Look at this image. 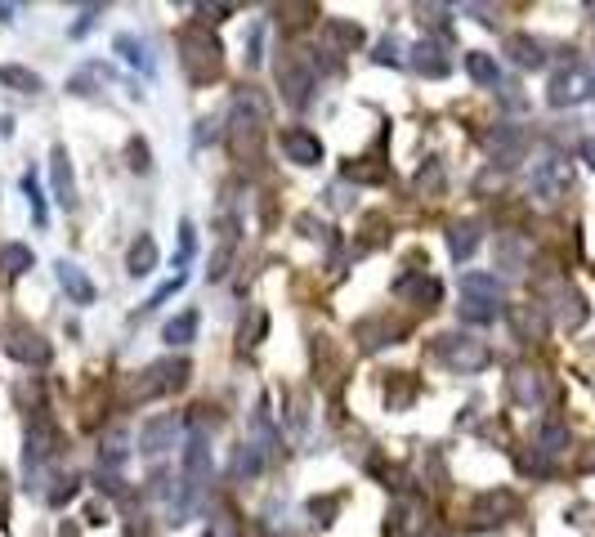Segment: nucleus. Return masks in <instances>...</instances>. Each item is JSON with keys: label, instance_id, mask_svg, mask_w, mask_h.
<instances>
[{"label": "nucleus", "instance_id": "f257e3e1", "mask_svg": "<svg viewBox=\"0 0 595 537\" xmlns=\"http://www.w3.org/2000/svg\"><path fill=\"white\" fill-rule=\"evenodd\" d=\"M265 126H269V99L256 86L237 90L233 107H228V148H233V157H260Z\"/></svg>", "mask_w": 595, "mask_h": 537}, {"label": "nucleus", "instance_id": "f03ea898", "mask_svg": "<svg viewBox=\"0 0 595 537\" xmlns=\"http://www.w3.org/2000/svg\"><path fill=\"white\" fill-rule=\"evenodd\" d=\"M179 63H184V76L193 86H211L224 67V46L211 36L207 23H193L179 32Z\"/></svg>", "mask_w": 595, "mask_h": 537}, {"label": "nucleus", "instance_id": "7ed1b4c3", "mask_svg": "<svg viewBox=\"0 0 595 537\" xmlns=\"http://www.w3.org/2000/svg\"><path fill=\"white\" fill-rule=\"evenodd\" d=\"M188 359H157V363H148L144 372L135 376V385H130V399H139V403H148V399H162V394H175V390H184L188 385Z\"/></svg>", "mask_w": 595, "mask_h": 537}, {"label": "nucleus", "instance_id": "20e7f679", "mask_svg": "<svg viewBox=\"0 0 595 537\" xmlns=\"http://www.w3.org/2000/svg\"><path fill=\"white\" fill-rule=\"evenodd\" d=\"M434 354H439L452 372H461V376L484 372L488 363H492V350H488L484 340L466 336V331H448V336H439V340H434Z\"/></svg>", "mask_w": 595, "mask_h": 537}, {"label": "nucleus", "instance_id": "39448f33", "mask_svg": "<svg viewBox=\"0 0 595 537\" xmlns=\"http://www.w3.org/2000/svg\"><path fill=\"white\" fill-rule=\"evenodd\" d=\"M314 81H318V67H314V58H309V54L287 50L282 58H277V86H282V99H287L291 107L309 104Z\"/></svg>", "mask_w": 595, "mask_h": 537}, {"label": "nucleus", "instance_id": "423d86ee", "mask_svg": "<svg viewBox=\"0 0 595 537\" xmlns=\"http://www.w3.org/2000/svg\"><path fill=\"white\" fill-rule=\"evenodd\" d=\"M529 188H533V198H541V202H564L569 188H573V166H569V157H560V153H541V157L533 161Z\"/></svg>", "mask_w": 595, "mask_h": 537}, {"label": "nucleus", "instance_id": "0eeeda50", "mask_svg": "<svg viewBox=\"0 0 595 537\" xmlns=\"http://www.w3.org/2000/svg\"><path fill=\"white\" fill-rule=\"evenodd\" d=\"M0 340H5L9 359H18V363H27V368H45V363L55 359L50 340H45L36 327H27V322H5Z\"/></svg>", "mask_w": 595, "mask_h": 537}, {"label": "nucleus", "instance_id": "6e6552de", "mask_svg": "<svg viewBox=\"0 0 595 537\" xmlns=\"http://www.w3.org/2000/svg\"><path fill=\"white\" fill-rule=\"evenodd\" d=\"M591 95H595V76L587 67H578V63L560 67L550 76V86H546V104L550 107H578V104H587Z\"/></svg>", "mask_w": 595, "mask_h": 537}, {"label": "nucleus", "instance_id": "1a4fd4ad", "mask_svg": "<svg viewBox=\"0 0 595 537\" xmlns=\"http://www.w3.org/2000/svg\"><path fill=\"white\" fill-rule=\"evenodd\" d=\"M515 515H519V497L510 488H488L470 502V524L475 529H497V524H506Z\"/></svg>", "mask_w": 595, "mask_h": 537}, {"label": "nucleus", "instance_id": "9d476101", "mask_svg": "<svg viewBox=\"0 0 595 537\" xmlns=\"http://www.w3.org/2000/svg\"><path fill=\"white\" fill-rule=\"evenodd\" d=\"M541 296H546V305H541V309H550L560 327H582L587 314H591V309H587V296H582L578 287H569V282H550Z\"/></svg>", "mask_w": 595, "mask_h": 537}, {"label": "nucleus", "instance_id": "9b49d317", "mask_svg": "<svg viewBox=\"0 0 595 537\" xmlns=\"http://www.w3.org/2000/svg\"><path fill=\"white\" fill-rule=\"evenodd\" d=\"M55 452H58V426L45 417V412H36L32 426H27V452H23V466H27V471H45Z\"/></svg>", "mask_w": 595, "mask_h": 537}, {"label": "nucleus", "instance_id": "f8f14e48", "mask_svg": "<svg viewBox=\"0 0 595 537\" xmlns=\"http://www.w3.org/2000/svg\"><path fill=\"white\" fill-rule=\"evenodd\" d=\"M421 533H426V502L412 497V492L394 497V506L385 515V537H421Z\"/></svg>", "mask_w": 595, "mask_h": 537}, {"label": "nucleus", "instance_id": "ddd939ff", "mask_svg": "<svg viewBox=\"0 0 595 537\" xmlns=\"http://www.w3.org/2000/svg\"><path fill=\"white\" fill-rule=\"evenodd\" d=\"M394 296H398V300H408V305H417V309H434V305H439V296H443V287L434 282L426 268H408V273H398V278H394Z\"/></svg>", "mask_w": 595, "mask_h": 537}, {"label": "nucleus", "instance_id": "4468645a", "mask_svg": "<svg viewBox=\"0 0 595 537\" xmlns=\"http://www.w3.org/2000/svg\"><path fill=\"white\" fill-rule=\"evenodd\" d=\"M179 434H184V421H179L175 412L153 417V421H144V430H139V452H144V457H162V452H170V448L179 443Z\"/></svg>", "mask_w": 595, "mask_h": 537}, {"label": "nucleus", "instance_id": "2eb2a0df", "mask_svg": "<svg viewBox=\"0 0 595 537\" xmlns=\"http://www.w3.org/2000/svg\"><path fill=\"white\" fill-rule=\"evenodd\" d=\"M506 390H510V399L519 408H546V399H550V385H546V376L538 368H515L506 376Z\"/></svg>", "mask_w": 595, "mask_h": 537}, {"label": "nucleus", "instance_id": "dca6fc26", "mask_svg": "<svg viewBox=\"0 0 595 537\" xmlns=\"http://www.w3.org/2000/svg\"><path fill=\"white\" fill-rule=\"evenodd\" d=\"M484 148H488V157H492V166H515V161H524L529 139H524L519 126H497V130L484 135Z\"/></svg>", "mask_w": 595, "mask_h": 537}, {"label": "nucleus", "instance_id": "f3484780", "mask_svg": "<svg viewBox=\"0 0 595 537\" xmlns=\"http://www.w3.org/2000/svg\"><path fill=\"white\" fill-rule=\"evenodd\" d=\"M421 76H430V81H439V76H448L452 72V58H448V46L439 41V36H426V41H417L412 46V58H408Z\"/></svg>", "mask_w": 595, "mask_h": 537}, {"label": "nucleus", "instance_id": "a211bd4d", "mask_svg": "<svg viewBox=\"0 0 595 537\" xmlns=\"http://www.w3.org/2000/svg\"><path fill=\"white\" fill-rule=\"evenodd\" d=\"M282 153L296 166H318L323 161V139L314 130H305V126H291V130H282Z\"/></svg>", "mask_w": 595, "mask_h": 537}, {"label": "nucleus", "instance_id": "6ab92c4d", "mask_svg": "<svg viewBox=\"0 0 595 537\" xmlns=\"http://www.w3.org/2000/svg\"><path fill=\"white\" fill-rule=\"evenodd\" d=\"M251 434H256V439H247V443H251V448H256L265 461H277V457H282V434L273 430L269 408H265V403L251 412Z\"/></svg>", "mask_w": 595, "mask_h": 537}, {"label": "nucleus", "instance_id": "aec40b11", "mask_svg": "<svg viewBox=\"0 0 595 537\" xmlns=\"http://www.w3.org/2000/svg\"><path fill=\"white\" fill-rule=\"evenodd\" d=\"M58 287L67 291L72 305H95V282L86 278V268L72 260H58Z\"/></svg>", "mask_w": 595, "mask_h": 537}, {"label": "nucleus", "instance_id": "412c9836", "mask_svg": "<svg viewBox=\"0 0 595 537\" xmlns=\"http://www.w3.org/2000/svg\"><path fill=\"white\" fill-rule=\"evenodd\" d=\"M237 238H242L237 219H233V215H224V219H219V247H216V256H211V268H207V273H211V282L228 273V260H233V251H237Z\"/></svg>", "mask_w": 595, "mask_h": 537}, {"label": "nucleus", "instance_id": "4be33fe9", "mask_svg": "<svg viewBox=\"0 0 595 537\" xmlns=\"http://www.w3.org/2000/svg\"><path fill=\"white\" fill-rule=\"evenodd\" d=\"M529 265V242L519 233H497V268L501 273H524Z\"/></svg>", "mask_w": 595, "mask_h": 537}, {"label": "nucleus", "instance_id": "5701e85b", "mask_svg": "<svg viewBox=\"0 0 595 537\" xmlns=\"http://www.w3.org/2000/svg\"><path fill=\"white\" fill-rule=\"evenodd\" d=\"M461 296H475V300H492V305H501V300H506V282H501L497 273H479V268H470V273L461 278Z\"/></svg>", "mask_w": 595, "mask_h": 537}, {"label": "nucleus", "instance_id": "b1692460", "mask_svg": "<svg viewBox=\"0 0 595 537\" xmlns=\"http://www.w3.org/2000/svg\"><path fill=\"white\" fill-rule=\"evenodd\" d=\"M394 336H403V327L398 322H389V319H368V322H358L354 327V340L372 354V350H380V345H394Z\"/></svg>", "mask_w": 595, "mask_h": 537}, {"label": "nucleus", "instance_id": "393cba45", "mask_svg": "<svg viewBox=\"0 0 595 537\" xmlns=\"http://www.w3.org/2000/svg\"><path fill=\"white\" fill-rule=\"evenodd\" d=\"M506 54H510L515 67H541V63H546V46H541L538 36H529V32L506 36Z\"/></svg>", "mask_w": 595, "mask_h": 537}, {"label": "nucleus", "instance_id": "a878e982", "mask_svg": "<svg viewBox=\"0 0 595 537\" xmlns=\"http://www.w3.org/2000/svg\"><path fill=\"white\" fill-rule=\"evenodd\" d=\"M448 251H452V260H470L479 251V219H457L448 228Z\"/></svg>", "mask_w": 595, "mask_h": 537}, {"label": "nucleus", "instance_id": "bb28decb", "mask_svg": "<svg viewBox=\"0 0 595 537\" xmlns=\"http://www.w3.org/2000/svg\"><path fill=\"white\" fill-rule=\"evenodd\" d=\"M323 36H327V54H349L363 46V27H358V23H345V18H331L323 27Z\"/></svg>", "mask_w": 595, "mask_h": 537}, {"label": "nucleus", "instance_id": "cd10ccee", "mask_svg": "<svg viewBox=\"0 0 595 537\" xmlns=\"http://www.w3.org/2000/svg\"><path fill=\"white\" fill-rule=\"evenodd\" d=\"M50 175H55V198L63 207H76V179H72V166H67V148L50 153Z\"/></svg>", "mask_w": 595, "mask_h": 537}, {"label": "nucleus", "instance_id": "c85d7f7f", "mask_svg": "<svg viewBox=\"0 0 595 537\" xmlns=\"http://www.w3.org/2000/svg\"><path fill=\"white\" fill-rule=\"evenodd\" d=\"M510 322H515L519 340H541V336H546V309H541V305H519V309H510Z\"/></svg>", "mask_w": 595, "mask_h": 537}, {"label": "nucleus", "instance_id": "c756f323", "mask_svg": "<svg viewBox=\"0 0 595 537\" xmlns=\"http://www.w3.org/2000/svg\"><path fill=\"white\" fill-rule=\"evenodd\" d=\"M569 443H573V434H569V426L564 421H546V426L538 430V448L541 457H560V452H569Z\"/></svg>", "mask_w": 595, "mask_h": 537}, {"label": "nucleus", "instance_id": "7c9ffc66", "mask_svg": "<svg viewBox=\"0 0 595 537\" xmlns=\"http://www.w3.org/2000/svg\"><path fill=\"white\" fill-rule=\"evenodd\" d=\"M345 179L349 184H389V166L377 157H358L345 166Z\"/></svg>", "mask_w": 595, "mask_h": 537}, {"label": "nucleus", "instance_id": "2f4dec72", "mask_svg": "<svg viewBox=\"0 0 595 537\" xmlns=\"http://www.w3.org/2000/svg\"><path fill=\"white\" fill-rule=\"evenodd\" d=\"M466 72L479 81V86H488V90H497L501 86V67H497V58L484 50H470L466 54Z\"/></svg>", "mask_w": 595, "mask_h": 537}, {"label": "nucleus", "instance_id": "473e14b6", "mask_svg": "<svg viewBox=\"0 0 595 537\" xmlns=\"http://www.w3.org/2000/svg\"><path fill=\"white\" fill-rule=\"evenodd\" d=\"M197 309H184V314H175V319L162 327V340L166 345H188V340H197Z\"/></svg>", "mask_w": 595, "mask_h": 537}, {"label": "nucleus", "instance_id": "72a5a7b5", "mask_svg": "<svg viewBox=\"0 0 595 537\" xmlns=\"http://www.w3.org/2000/svg\"><path fill=\"white\" fill-rule=\"evenodd\" d=\"M112 50L121 54L130 67H139V72H153V54H148V46L139 41V36H130V32H121L116 41H112Z\"/></svg>", "mask_w": 595, "mask_h": 537}, {"label": "nucleus", "instance_id": "f704fd0d", "mask_svg": "<svg viewBox=\"0 0 595 537\" xmlns=\"http://www.w3.org/2000/svg\"><path fill=\"white\" fill-rule=\"evenodd\" d=\"M126 268H130L135 278H148V273L157 268V242H153L148 233H139V242L130 247V260H126Z\"/></svg>", "mask_w": 595, "mask_h": 537}, {"label": "nucleus", "instance_id": "c9c22d12", "mask_svg": "<svg viewBox=\"0 0 595 537\" xmlns=\"http://www.w3.org/2000/svg\"><path fill=\"white\" fill-rule=\"evenodd\" d=\"M417 390H421V385L412 380V372H394L389 376V385H385V403H389L394 412H403V408L417 399Z\"/></svg>", "mask_w": 595, "mask_h": 537}, {"label": "nucleus", "instance_id": "e433bc0d", "mask_svg": "<svg viewBox=\"0 0 595 537\" xmlns=\"http://www.w3.org/2000/svg\"><path fill=\"white\" fill-rule=\"evenodd\" d=\"M265 466H269V461H265L251 443H237V448H233V466H228V475H233V480H251V475H260Z\"/></svg>", "mask_w": 595, "mask_h": 537}, {"label": "nucleus", "instance_id": "4c0bfd02", "mask_svg": "<svg viewBox=\"0 0 595 537\" xmlns=\"http://www.w3.org/2000/svg\"><path fill=\"white\" fill-rule=\"evenodd\" d=\"M36 265V256H32V247H23V242H5L0 247V268L9 273V278H18V273H27V268Z\"/></svg>", "mask_w": 595, "mask_h": 537}, {"label": "nucleus", "instance_id": "58836bf2", "mask_svg": "<svg viewBox=\"0 0 595 537\" xmlns=\"http://www.w3.org/2000/svg\"><path fill=\"white\" fill-rule=\"evenodd\" d=\"M0 86H5V90H18V95H36L45 81H41L36 72H27V67H0Z\"/></svg>", "mask_w": 595, "mask_h": 537}, {"label": "nucleus", "instance_id": "ea45409f", "mask_svg": "<svg viewBox=\"0 0 595 537\" xmlns=\"http://www.w3.org/2000/svg\"><path fill=\"white\" fill-rule=\"evenodd\" d=\"M90 86H112V72L104 67V63H90L86 72H76V76L67 81V90H72V95H95Z\"/></svg>", "mask_w": 595, "mask_h": 537}, {"label": "nucleus", "instance_id": "a19ab883", "mask_svg": "<svg viewBox=\"0 0 595 537\" xmlns=\"http://www.w3.org/2000/svg\"><path fill=\"white\" fill-rule=\"evenodd\" d=\"M126 443H130V439H126V434H121V430H112L108 439H104V443H99V466H104V471H116V466H121V461H126V452H130V448H126Z\"/></svg>", "mask_w": 595, "mask_h": 537}, {"label": "nucleus", "instance_id": "79ce46f5", "mask_svg": "<svg viewBox=\"0 0 595 537\" xmlns=\"http://www.w3.org/2000/svg\"><path fill=\"white\" fill-rule=\"evenodd\" d=\"M501 314V305H492V300H475V296H461V319L475 322V327H484V322H497Z\"/></svg>", "mask_w": 595, "mask_h": 537}, {"label": "nucleus", "instance_id": "37998d69", "mask_svg": "<svg viewBox=\"0 0 595 537\" xmlns=\"http://www.w3.org/2000/svg\"><path fill=\"white\" fill-rule=\"evenodd\" d=\"M242 533V520H237V511L228 506V502H219L216 506V520H211V529L207 537H237Z\"/></svg>", "mask_w": 595, "mask_h": 537}, {"label": "nucleus", "instance_id": "c03bdc74", "mask_svg": "<svg viewBox=\"0 0 595 537\" xmlns=\"http://www.w3.org/2000/svg\"><path fill=\"white\" fill-rule=\"evenodd\" d=\"M417 193H421V198H439V193H443V161L430 157L417 170Z\"/></svg>", "mask_w": 595, "mask_h": 537}, {"label": "nucleus", "instance_id": "a18cd8bd", "mask_svg": "<svg viewBox=\"0 0 595 537\" xmlns=\"http://www.w3.org/2000/svg\"><path fill=\"white\" fill-rule=\"evenodd\" d=\"M372 58H377L380 67H398V63H403V41H398V36L377 41V54H372Z\"/></svg>", "mask_w": 595, "mask_h": 537}, {"label": "nucleus", "instance_id": "49530a36", "mask_svg": "<svg viewBox=\"0 0 595 537\" xmlns=\"http://www.w3.org/2000/svg\"><path fill=\"white\" fill-rule=\"evenodd\" d=\"M23 193H27V202H32V219H36V224H45L50 215H45V198H41L36 175H23Z\"/></svg>", "mask_w": 595, "mask_h": 537}, {"label": "nucleus", "instance_id": "de8ad7c7", "mask_svg": "<svg viewBox=\"0 0 595 537\" xmlns=\"http://www.w3.org/2000/svg\"><path fill=\"white\" fill-rule=\"evenodd\" d=\"M193 247H197V228H193V219H184V224H179V260H175L179 268L193 260Z\"/></svg>", "mask_w": 595, "mask_h": 537}, {"label": "nucleus", "instance_id": "09e8293b", "mask_svg": "<svg viewBox=\"0 0 595 537\" xmlns=\"http://www.w3.org/2000/svg\"><path fill=\"white\" fill-rule=\"evenodd\" d=\"M340 511V497H314L309 502V515H314V524H331V515Z\"/></svg>", "mask_w": 595, "mask_h": 537}, {"label": "nucleus", "instance_id": "8fccbe9b", "mask_svg": "<svg viewBox=\"0 0 595 537\" xmlns=\"http://www.w3.org/2000/svg\"><path fill=\"white\" fill-rule=\"evenodd\" d=\"M184 282H188V273H175V278H170L166 287H157V291L148 296V305H144V309H157V305H166V300H170V296H175V291H179Z\"/></svg>", "mask_w": 595, "mask_h": 537}, {"label": "nucleus", "instance_id": "3c124183", "mask_svg": "<svg viewBox=\"0 0 595 537\" xmlns=\"http://www.w3.org/2000/svg\"><path fill=\"white\" fill-rule=\"evenodd\" d=\"M327 207H331V211H349V188H345V184H331V188H327Z\"/></svg>", "mask_w": 595, "mask_h": 537}, {"label": "nucleus", "instance_id": "603ef678", "mask_svg": "<svg viewBox=\"0 0 595 537\" xmlns=\"http://www.w3.org/2000/svg\"><path fill=\"white\" fill-rule=\"evenodd\" d=\"M448 14H452L448 5H421V23H430V27H443Z\"/></svg>", "mask_w": 595, "mask_h": 537}, {"label": "nucleus", "instance_id": "864d4df0", "mask_svg": "<svg viewBox=\"0 0 595 537\" xmlns=\"http://www.w3.org/2000/svg\"><path fill=\"white\" fill-rule=\"evenodd\" d=\"M130 166H135V170H148V144H144V139H130Z\"/></svg>", "mask_w": 595, "mask_h": 537}, {"label": "nucleus", "instance_id": "5fc2aeb1", "mask_svg": "<svg viewBox=\"0 0 595 537\" xmlns=\"http://www.w3.org/2000/svg\"><path fill=\"white\" fill-rule=\"evenodd\" d=\"M282 14H287V23H291V27H305V18H300V14H318V9H314V5H282Z\"/></svg>", "mask_w": 595, "mask_h": 537}, {"label": "nucleus", "instance_id": "6e6d98bb", "mask_svg": "<svg viewBox=\"0 0 595 537\" xmlns=\"http://www.w3.org/2000/svg\"><path fill=\"white\" fill-rule=\"evenodd\" d=\"M260 336H265V314L256 309V319H251V331H242V345H260Z\"/></svg>", "mask_w": 595, "mask_h": 537}, {"label": "nucleus", "instance_id": "4d7b16f0", "mask_svg": "<svg viewBox=\"0 0 595 537\" xmlns=\"http://www.w3.org/2000/svg\"><path fill=\"white\" fill-rule=\"evenodd\" d=\"M247 63L251 67L260 63V27H251V36H247Z\"/></svg>", "mask_w": 595, "mask_h": 537}, {"label": "nucleus", "instance_id": "13d9d810", "mask_svg": "<svg viewBox=\"0 0 595 537\" xmlns=\"http://www.w3.org/2000/svg\"><path fill=\"white\" fill-rule=\"evenodd\" d=\"M202 14H207L211 23H224V18L233 14V5H202Z\"/></svg>", "mask_w": 595, "mask_h": 537}, {"label": "nucleus", "instance_id": "bf43d9fd", "mask_svg": "<svg viewBox=\"0 0 595 537\" xmlns=\"http://www.w3.org/2000/svg\"><path fill=\"white\" fill-rule=\"evenodd\" d=\"M582 161H587V166H595V139H582Z\"/></svg>", "mask_w": 595, "mask_h": 537}, {"label": "nucleus", "instance_id": "052dcab7", "mask_svg": "<svg viewBox=\"0 0 595 537\" xmlns=\"http://www.w3.org/2000/svg\"><path fill=\"white\" fill-rule=\"evenodd\" d=\"M9 14H14V5H0V23H9Z\"/></svg>", "mask_w": 595, "mask_h": 537}, {"label": "nucleus", "instance_id": "680f3d73", "mask_svg": "<svg viewBox=\"0 0 595 537\" xmlns=\"http://www.w3.org/2000/svg\"><path fill=\"white\" fill-rule=\"evenodd\" d=\"M434 537H452V533H434Z\"/></svg>", "mask_w": 595, "mask_h": 537}]
</instances>
